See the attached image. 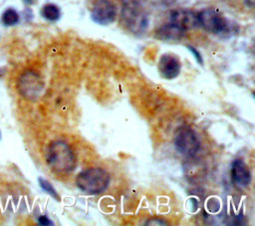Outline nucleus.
I'll return each instance as SVG.
<instances>
[{
    "mask_svg": "<svg viewBox=\"0 0 255 226\" xmlns=\"http://www.w3.org/2000/svg\"><path fill=\"white\" fill-rule=\"evenodd\" d=\"M26 4H32V3H34V0H23Z\"/></svg>",
    "mask_w": 255,
    "mask_h": 226,
    "instance_id": "20",
    "label": "nucleus"
},
{
    "mask_svg": "<svg viewBox=\"0 0 255 226\" xmlns=\"http://www.w3.org/2000/svg\"><path fill=\"white\" fill-rule=\"evenodd\" d=\"M198 25L213 34H225L230 30L229 22L215 9L205 8L197 13Z\"/></svg>",
    "mask_w": 255,
    "mask_h": 226,
    "instance_id": "4",
    "label": "nucleus"
},
{
    "mask_svg": "<svg viewBox=\"0 0 255 226\" xmlns=\"http://www.w3.org/2000/svg\"><path fill=\"white\" fill-rule=\"evenodd\" d=\"M185 30L172 24H164L155 31V37L162 41H179L185 36Z\"/></svg>",
    "mask_w": 255,
    "mask_h": 226,
    "instance_id": "11",
    "label": "nucleus"
},
{
    "mask_svg": "<svg viewBox=\"0 0 255 226\" xmlns=\"http://www.w3.org/2000/svg\"><path fill=\"white\" fill-rule=\"evenodd\" d=\"M0 20L4 26L12 27L20 22V14L15 8L8 7L2 12Z\"/></svg>",
    "mask_w": 255,
    "mask_h": 226,
    "instance_id": "12",
    "label": "nucleus"
},
{
    "mask_svg": "<svg viewBox=\"0 0 255 226\" xmlns=\"http://www.w3.org/2000/svg\"><path fill=\"white\" fill-rule=\"evenodd\" d=\"M174 146L179 153L185 156H193L199 150L200 142L193 129L182 126L175 133Z\"/></svg>",
    "mask_w": 255,
    "mask_h": 226,
    "instance_id": "6",
    "label": "nucleus"
},
{
    "mask_svg": "<svg viewBox=\"0 0 255 226\" xmlns=\"http://www.w3.org/2000/svg\"><path fill=\"white\" fill-rule=\"evenodd\" d=\"M110 183V174L100 167L86 169L78 174L76 184L88 194H99L105 191Z\"/></svg>",
    "mask_w": 255,
    "mask_h": 226,
    "instance_id": "3",
    "label": "nucleus"
},
{
    "mask_svg": "<svg viewBox=\"0 0 255 226\" xmlns=\"http://www.w3.org/2000/svg\"><path fill=\"white\" fill-rule=\"evenodd\" d=\"M38 223L40 225H44V226H47V225H53V222L46 216V215H42L38 218Z\"/></svg>",
    "mask_w": 255,
    "mask_h": 226,
    "instance_id": "16",
    "label": "nucleus"
},
{
    "mask_svg": "<svg viewBox=\"0 0 255 226\" xmlns=\"http://www.w3.org/2000/svg\"><path fill=\"white\" fill-rule=\"evenodd\" d=\"M5 69L4 68H0V80L2 79V77L5 75Z\"/></svg>",
    "mask_w": 255,
    "mask_h": 226,
    "instance_id": "19",
    "label": "nucleus"
},
{
    "mask_svg": "<svg viewBox=\"0 0 255 226\" xmlns=\"http://www.w3.org/2000/svg\"><path fill=\"white\" fill-rule=\"evenodd\" d=\"M165 224L166 223H164L163 221H161L159 219H151L145 223V225H165Z\"/></svg>",
    "mask_w": 255,
    "mask_h": 226,
    "instance_id": "17",
    "label": "nucleus"
},
{
    "mask_svg": "<svg viewBox=\"0 0 255 226\" xmlns=\"http://www.w3.org/2000/svg\"><path fill=\"white\" fill-rule=\"evenodd\" d=\"M38 182H39V185H40V187L42 188L43 191H45L46 193L51 195L53 198H55L57 200H60V196H59L58 192L56 191V189L54 188V186L51 184L50 181H48L47 179H45L43 177H39Z\"/></svg>",
    "mask_w": 255,
    "mask_h": 226,
    "instance_id": "14",
    "label": "nucleus"
},
{
    "mask_svg": "<svg viewBox=\"0 0 255 226\" xmlns=\"http://www.w3.org/2000/svg\"><path fill=\"white\" fill-rule=\"evenodd\" d=\"M170 22L183 30H189L198 26L197 14L188 9H175L170 13Z\"/></svg>",
    "mask_w": 255,
    "mask_h": 226,
    "instance_id": "9",
    "label": "nucleus"
},
{
    "mask_svg": "<svg viewBox=\"0 0 255 226\" xmlns=\"http://www.w3.org/2000/svg\"><path fill=\"white\" fill-rule=\"evenodd\" d=\"M117 16V8L110 0H97L91 12L92 20L99 25H109L113 23Z\"/></svg>",
    "mask_w": 255,
    "mask_h": 226,
    "instance_id": "7",
    "label": "nucleus"
},
{
    "mask_svg": "<svg viewBox=\"0 0 255 226\" xmlns=\"http://www.w3.org/2000/svg\"><path fill=\"white\" fill-rule=\"evenodd\" d=\"M158 72L163 79L172 80L176 78L181 70V64L179 59L173 54H163L159 60L157 65Z\"/></svg>",
    "mask_w": 255,
    "mask_h": 226,
    "instance_id": "8",
    "label": "nucleus"
},
{
    "mask_svg": "<svg viewBox=\"0 0 255 226\" xmlns=\"http://www.w3.org/2000/svg\"><path fill=\"white\" fill-rule=\"evenodd\" d=\"M19 93L28 100H36L43 91V82L38 73L27 70L21 74L18 79Z\"/></svg>",
    "mask_w": 255,
    "mask_h": 226,
    "instance_id": "5",
    "label": "nucleus"
},
{
    "mask_svg": "<svg viewBox=\"0 0 255 226\" xmlns=\"http://www.w3.org/2000/svg\"><path fill=\"white\" fill-rule=\"evenodd\" d=\"M41 16L49 22H56L61 17V10L56 4L47 3L41 8Z\"/></svg>",
    "mask_w": 255,
    "mask_h": 226,
    "instance_id": "13",
    "label": "nucleus"
},
{
    "mask_svg": "<svg viewBox=\"0 0 255 226\" xmlns=\"http://www.w3.org/2000/svg\"><path fill=\"white\" fill-rule=\"evenodd\" d=\"M246 5L249 6V7H253L254 4H255V0H244Z\"/></svg>",
    "mask_w": 255,
    "mask_h": 226,
    "instance_id": "18",
    "label": "nucleus"
},
{
    "mask_svg": "<svg viewBox=\"0 0 255 226\" xmlns=\"http://www.w3.org/2000/svg\"><path fill=\"white\" fill-rule=\"evenodd\" d=\"M46 159L50 167L59 173H68L76 166V156L70 145L63 140H55L49 144Z\"/></svg>",
    "mask_w": 255,
    "mask_h": 226,
    "instance_id": "1",
    "label": "nucleus"
},
{
    "mask_svg": "<svg viewBox=\"0 0 255 226\" xmlns=\"http://www.w3.org/2000/svg\"><path fill=\"white\" fill-rule=\"evenodd\" d=\"M231 176L233 181L241 187H246L250 184L251 173L248 165L242 159H235L231 166Z\"/></svg>",
    "mask_w": 255,
    "mask_h": 226,
    "instance_id": "10",
    "label": "nucleus"
},
{
    "mask_svg": "<svg viewBox=\"0 0 255 226\" xmlns=\"http://www.w3.org/2000/svg\"><path fill=\"white\" fill-rule=\"evenodd\" d=\"M186 48L189 50V52L193 55V57L195 58V60L200 64V65H202L203 64V59H202V57H201V55H200V53L194 48V47H192V46H189V45H187L186 46Z\"/></svg>",
    "mask_w": 255,
    "mask_h": 226,
    "instance_id": "15",
    "label": "nucleus"
},
{
    "mask_svg": "<svg viewBox=\"0 0 255 226\" xmlns=\"http://www.w3.org/2000/svg\"><path fill=\"white\" fill-rule=\"evenodd\" d=\"M121 20L123 25L131 33H143L148 26V16L141 0H123Z\"/></svg>",
    "mask_w": 255,
    "mask_h": 226,
    "instance_id": "2",
    "label": "nucleus"
},
{
    "mask_svg": "<svg viewBox=\"0 0 255 226\" xmlns=\"http://www.w3.org/2000/svg\"><path fill=\"white\" fill-rule=\"evenodd\" d=\"M1 138H2V132H1V130H0V140H1Z\"/></svg>",
    "mask_w": 255,
    "mask_h": 226,
    "instance_id": "21",
    "label": "nucleus"
}]
</instances>
